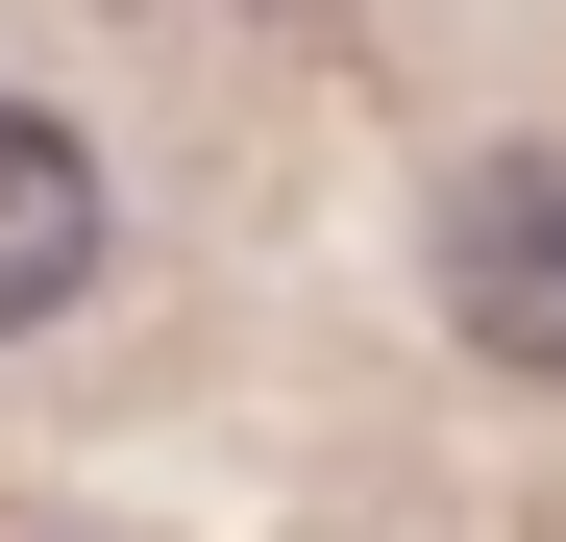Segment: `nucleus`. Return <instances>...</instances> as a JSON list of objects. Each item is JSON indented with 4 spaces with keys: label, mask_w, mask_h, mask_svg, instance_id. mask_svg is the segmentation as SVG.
I'll return each mask as SVG.
<instances>
[{
    "label": "nucleus",
    "mask_w": 566,
    "mask_h": 542,
    "mask_svg": "<svg viewBox=\"0 0 566 542\" xmlns=\"http://www.w3.org/2000/svg\"><path fill=\"white\" fill-rule=\"evenodd\" d=\"M443 321L493 345V371H566V148H493L443 198Z\"/></svg>",
    "instance_id": "f257e3e1"
},
{
    "label": "nucleus",
    "mask_w": 566,
    "mask_h": 542,
    "mask_svg": "<svg viewBox=\"0 0 566 542\" xmlns=\"http://www.w3.org/2000/svg\"><path fill=\"white\" fill-rule=\"evenodd\" d=\"M99 296V148H74L50 100H0V345Z\"/></svg>",
    "instance_id": "f03ea898"
},
{
    "label": "nucleus",
    "mask_w": 566,
    "mask_h": 542,
    "mask_svg": "<svg viewBox=\"0 0 566 542\" xmlns=\"http://www.w3.org/2000/svg\"><path fill=\"white\" fill-rule=\"evenodd\" d=\"M271 25H296V0H271Z\"/></svg>",
    "instance_id": "7ed1b4c3"
}]
</instances>
